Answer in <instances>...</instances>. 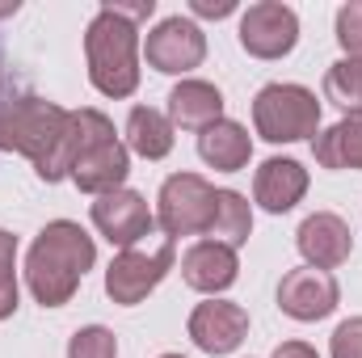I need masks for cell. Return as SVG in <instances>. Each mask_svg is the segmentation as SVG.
I'll use <instances>...</instances> for the list:
<instances>
[{"label": "cell", "instance_id": "cell-1", "mask_svg": "<svg viewBox=\"0 0 362 358\" xmlns=\"http://www.w3.org/2000/svg\"><path fill=\"white\" fill-rule=\"evenodd\" d=\"M76 148H81V114L76 110H64L34 93L0 101V152L25 156L47 185L72 178Z\"/></svg>", "mask_w": 362, "mask_h": 358}, {"label": "cell", "instance_id": "cell-2", "mask_svg": "<svg viewBox=\"0 0 362 358\" xmlns=\"http://www.w3.org/2000/svg\"><path fill=\"white\" fill-rule=\"evenodd\" d=\"M93 266L97 245L89 232L76 219H51L25 253V287L42 308H64Z\"/></svg>", "mask_w": 362, "mask_h": 358}, {"label": "cell", "instance_id": "cell-3", "mask_svg": "<svg viewBox=\"0 0 362 358\" xmlns=\"http://www.w3.org/2000/svg\"><path fill=\"white\" fill-rule=\"evenodd\" d=\"M85 64L93 89L101 97L122 101L139 89V25L114 0H105L93 13L85 30Z\"/></svg>", "mask_w": 362, "mask_h": 358}, {"label": "cell", "instance_id": "cell-4", "mask_svg": "<svg viewBox=\"0 0 362 358\" xmlns=\"http://www.w3.org/2000/svg\"><path fill=\"white\" fill-rule=\"evenodd\" d=\"M76 114H81V148L72 165V185L97 198L122 190L131 173V148L114 135V122L101 110H76Z\"/></svg>", "mask_w": 362, "mask_h": 358}, {"label": "cell", "instance_id": "cell-5", "mask_svg": "<svg viewBox=\"0 0 362 358\" xmlns=\"http://www.w3.org/2000/svg\"><path fill=\"white\" fill-rule=\"evenodd\" d=\"M253 131L266 144H299L320 135V101L303 85L274 81L253 97Z\"/></svg>", "mask_w": 362, "mask_h": 358}, {"label": "cell", "instance_id": "cell-6", "mask_svg": "<svg viewBox=\"0 0 362 358\" xmlns=\"http://www.w3.org/2000/svg\"><path fill=\"white\" fill-rule=\"evenodd\" d=\"M211 219H215V185L202 173L165 178L156 194V228L165 232V241L211 236Z\"/></svg>", "mask_w": 362, "mask_h": 358}, {"label": "cell", "instance_id": "cell-7", "mask_svg": "<svg viewBox=\"0 0 362 358\" xmlns=\"http://www.w3.org/2000/svg\"><path fill=\"white\" fill-rule=\"evenodd\" d=\"M177 262V249H173V241H165L160 249H122L110 266H105V295L118 304V308H135V304H144L160 282H165V274L173 270Z\"/></svg>", "mask_w": 362, "mask_h": 358}, {"label": "cell", "instance_id": "cell-8", "mask_svg": "<svg viewBox=\"0 0 362 358\" xmlns=\"http://www.w3.org/2000/svg\"><path fill=\"white\" fill-rule=\"evenodd\" d=\"M144 55H148V68L165 72V76H189L194 68H202L206 59V34L194 17H165L148 30L144 38Z\"/></svg>", "mask_w": 362, "mask_h": 358}, {"label": "cell", "instance_id": "cell-9", "mask_svg": "<svg viewBox=\"0 0 362 358\" xmlns=\"http://www.w3.org/2000/svg\"><path fill=\"white\" fill-rule=\"evenodd\" d=\"M236 38L253 59H282L299 42V13L282 0H257L240 13Z\"/></svg>", "mask_w": 362, "mask_h": 358}, {"label": "cell", "instance_id": "cell-10", "mask_svg": "<svg viewBox=\"0 0 362 358\" xmlns=\"http://www.w3.org/2000/svg\"><path fill=\"white\" fill-rule=\"evenodd\" d=\"M89 219L110 245H118V253H122V249H135V245L156 228V211L148 207V198H144L139 190H127V185H122V190H110V194H101V198H93Z\"/></svg>", "mask_w": 362, "mask_h": 358}, {"label": "cell", "instance_id": "cell-11", "mask_svg": "<svg viewBox=\"0 0 362 358\" xmlns=\"http://www.w3.org/2000/svg\"><path fill=\"white\" fill-rule=\"evenodd\" d=\"M337 304H341V287L329 270L295 266L278 282V308H282V316H291L299 325H316V321L333 316Z\"/></svg>", "mask_w": 362, "mask_h": 358}, {"label": "cell", "instance_id": "cell-12", "mask_svg": "<svg viewBox=\"0 0 362 358\" xmlns=\"http://www.w3.org/2000/svg\"><path fill=\"white\" fill-rule=\"evenodd\" d=\"M185 333H189V342L202 354L223 358L245 346V337H249V312L240 304H232V299H206V304H198L189 312Z\"/></svg>", "mask_w": 362, "mask_h": 358}, {"label": "cell", "instance_id": "cell-13", "mask_svg": "<svg viewBox=\"0 0 362 358\" xmlns=\"http://www.w3.org/2000/svg\"><path fill=\"white\" fill-rule=\"evenodd\" d=\"M295 245H299L303 262L312 270H337L341 262H350V253H354V232H350V224L337 211H312L299 224Z\"/></svg>", "mask_w": 362, "mask_h": 358}, {"label": "cell", "instance_id": "cell-14", "mask_svg": "<svg viewBox=\"0 0 362 358\" xmlns=\"http://www.w3.org/2000/svg\"><path fill=\"white\" fill-rule=\"evenodd\" d=\"M181 278H185L189 291L215 299L240 278V258H236V249H228L219 241H194L181 253Z\"/></svg>", "mask_w": 362, "mask_h": 358}, {"label": "cell", "instance_id": "cell-15", "mask_svg": "<svg viewBox=\"0 0 362 358\" xmlns=\"http://www.w3.org/2000/svg\"><path fill=\"white\" fill-rule=\"evenodd\" d=\"M308 181H312L308 169H303L295 156H270V161H262V169L253 173V198H257L262 211L286 215L291 207L303 202Z\"/></svg>", "mask_w": 362, "mask_h": 358}, {"label": "cell", "instance_id": "cell-16", "mask_svg": "<svg viewBox=\"0 0 362 358\" xmlns=\"http://www.w3.org/2000/svg\"><path fill=\"white\" fill-rule=\"evenodd\" d=\"M223 118V93L215 89L211 81H194L185 76L169 89V122L173 131H206L211 122Z\"/></svg>", "mask_w": 362, "mask_h": 358}, {"label": "cell", "instance_id": "cell-17", "mask_svg": "<svg viewBox=\"0 0 362 358\" xmlns=\"http://www.w3.org/2000/svg\"><path fill=\"white\" fill-rule=\"evenodd\" d=\"M198 156L215 173H240L253 161V135H249V127H240L232 118H219L206 131H198Z\"/></svg>", "mask_w": 362, "mask_h": 358}, {"label": "cell", "instance_id": "cell-18", "mask_svg": "<svg viewBox=\"0 0 362 358\" xmlns=\"http://www.w3.org/2000/svg\"><path fill=\"white\" fill-rule=\"evenodd\" d=\"M316 165L320 169H358L362 173V114H346L329 131L312 139Z\"/></svg>", "mask_w": 362, "mask_h": 358}, {"label": "cell", "instance_id": "cell-19", "mask_svg": "<svg viewBox=\"0 0 362 358\" xmlns=\"http://www.w3.org/2000/svg\"><path fill=\"white\" fill-rule=\"evenodd\" d=\"M173 122H169V114H160V110H152V105H135L131 114H127V148L135 152V156H144V161H165L169 152H173Z\"/></svg>", "mask_w": 362, "mask_h": 358}, {"label": "cell", "instance_id": "cell-20", "mask_svg": "<svg viewBox=\"0 0 362 358\" xmlns=\"http://www.w3.org/2000/svg\"><path fill=\"white\" fill-rule=\"evenodd\" d=\"M253 236V207L236 190H215V219H211V241L240 249Z\"/></svg>", "mask_w": 362, "mask_h": 358}, {"label": "cell", "instance_id": "cell-21", "mask_svg": "<svg viewBox=\"0 0 362 358\" xmlns=\"http://www.w3.org/2000/svg\"><path fill=\"white\" fill-rule=\"evenodd\" d=\"M325 101H333L346 114H362V59H337L325 72Z\"/></svg>", "mask_w": 362, "mask_h": 358}, {"label": "cell", "instance_id": "cell-22", "mask_svg": "<svg viewBox=\"0 0 362 358\" xmlns=\"http://www.w3.org/2000/svg\"><path fill=\"white\" fill-rule=\"evenodd\" d=\"M17 312V236L0 228V321Z\"/></svg>", "mask_w": 362, "mask_h": 358}, {"label": "cell", "instance_id": "cell-23", "mask_svg": "<svg viewBox=\"0 0 362 358\" xmlns=\"http://www.w3.org/2000/svg\"><path fill=\"white\" fill-rule=\"evenodd\" d=\"M68 358H118V337L105 325H85L72 333L68 342Z\"/></svg>", "mask_w": 362, "mask_h": 358}, {"label": "cell", "instance_id": "cell-24", "mask_svg": "<svg viewBox=\"0 0 362 358\" xmlns=\"http://www.w3.org/2000/svg\"><path fill=\"white\" fill-rule=\"evenodd\" d=\"M337 42L346 59H362V0H350L337 8Z\"/></svg>", "mask_w": 362, "mask_h": 358}, {"label": "cell", "instance_id": "cell-25", "mask_svg": "<svg viewBox=\"0 0 362 358\" xmlns=\"http://www.w3.org/2000/svg\"><path fill=\"white\" fill-rule=\"evenodd\" d=\"M329 358H362V316H350V321H341L333 329Z\"/></svg>", "mask_w": 362, "mask_h": 358}, {"label": "cell", "instance_id": "cell-26", "mask_svg": "<svg viewBox=\"0 0 362 358\" xmlns=\"http://www.w3.org/2000/svg\"><path fill=\"white\" fill-rule=\"evenodd\" d=\"M189 13H198V17H232L236 13V0H189Z\"/></svg>", "mask_w": 362, "mask_h": 358}, {"label": "cell", "instance_id": "cell-27", "mask_svg": "<svg viewBox=\"0 0 362 358\" xmlns=\"http://www.w3.org/2000/svg\"><path fill=\"white\" fill-rule=\"evenodd\" d=\"M270 358H320V354H316V346H308V342H282Z\"/></svg>", "mask_w": 362, "mask_h": 358}, {"label": "cell", "instance_id": "cell-28", "mask_svg": "<svg viewBox=\"0 0 362 358\" xmlns=\"http://www.w3.org/2000/svg\"><path fill=\"white\" fill-rule=\"evenodd\" d=\"M160 358H185V354H160Z\"/></svg>", "mask_w": 362, "mask_h": 358}]
</instances>
